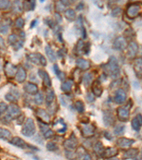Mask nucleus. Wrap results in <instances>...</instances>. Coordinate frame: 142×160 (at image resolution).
<instances>
[{
  "mask_svg": "<svg viewBox=\"0 0 142 160\" xmlns=\"http://www.w3.org/2000/svg\"><path fill=\"white\" fill-rule=\"evenodd\" d=\"M35 6H36V1H35V0H31V3H30L31 10H34L35 8Z\"/></svg>",
  "mask_w": 142,
  "mask_h": 160,
  "instance_id": "obj_56",
  "label": "nucleus"
},
{
  "mask_svg": "<svg viewBox=\"0 0 142 160\" xmlns=\"http://www.w3.org/2000/svg\"><path fill=\"white\" fill-rule=\"evenodd\" d=\"M24 25V20L22 19L21 17L17 18L15 21V27L17 29H21Z\"/></svg>",
  "mask_w": 142,
  "mask_h": 160,
  "instance_id": "obj_41",
  "label": "nucleus"
},
{
  "mask_svg": "<svg viewBox=\"0 0 142 160\" xmlns=\"http://www.w3.org/2000/svg\"><path fill=\"white\" fill-rule=\"evenodd\" d=\"M95 127L93 124H84L82 128V135L84 137H90L95 135Z\"/></svg>",
  "mask_w": 142,
  "mask_h": 160,
  "instance_id": "obj_8",
  "label": "nucleus"
},
{
  "mask_svg": "<svg viewBox=\"0 0 142 160\" xmlns=\"http://www.w3.org/2000/svg\"><path fill=\"white\" fill-rule=\"evenodd\" d=\"M134 73L138 78H142V58H136L134 61Z\"/></svg>",
  "mask_w": 142,
  "mask_h": 160,
  "instance_id": "obj_13",
  "label": "nucleus"
},
{
  "mask_svg": "<svg viewBox=\"0 0 142 160\" xmlns=\"http://www.w3.org/2000/svg\"><path fill=\"white\" fill-rule=\"evenodd\" d=\"M4 73L8 78H13L16 75L18 69L16 66L13 65L11 63H6L4 66Z\"/></svg>",
  "mask_w": 142,
  "mask_h": 160,
  "instance_id": "obj_6",
  "label": "nucleus"
},
{
  "mask_svg": "<svg viewBox=\"0 0 142 160\" xmlns=\"http://www.w3.org/2000/svg\"><path fill=\"white\" fill-rule=\"evenodd\" d=\"M20 115H21V110H20L19 107L16 104H11L8 107L7 115L4 117V119L9 122L13 119L18 118Z\"/></svg>",
  "mask_w": 142,
  "mask_h": 160,
  "instance_id": "obj_3",
  "label": "nucleus"
},
{
  "mask_svg": "<svg viewBox=\"0 0 142 160\" xmlns=\"http://www.w3.org/2000/svg\"><path fill=\"white\" fill-rule=\"evenodd\" d=\"M19 93L17 91H13L12 93H7V94L5 95V98L7 101L11 102H14L17 101L18 98H19Z\"/></svg>",
  "mask_w": 142,
  "mask_h": 160,
  "instance_id": "obj_26",
  "label": "nucleus"
},
{
  "mask_svg": "<svg viewBox=\"0 0 142 160\" xmlns=\"http://www.w3.org/2000/svg\"><path fill=\"white\" fill-rule=\"evenodd\" d=\"M43 137H45L46 139H49L53 137V135H54V132H53L52 130H51V129L49 128L47 130H46V131L43 132Z\"/></svg>",
  "mask_w": 142,
  "mask_h": 160,
  "instance_id": "obj_43",
  "label": "nucleus"
},
{
  "mask_svg": "<svg viewBox=\"0 0 142 160\" xmlns=\"http://www.w3.org/2000/svg\"><path fill=\"white\" fill-rule=\"evenodd\" d=\"M60 1H61L62 4H63L65 7L69 6V5L71 4V2H70V0H60Z\"/></svg>",
  "mask_w": 142,
  "mask_h": 160,
  "instance_id": "obj_55",
  "label": "nucleus"
},
{
  "mask_svg": "<svg viewBox=\"0 0 142 160\" xmlns=\"http://www.w3.org/2000/svg\"><path fill=\"white\" fill-rule=\"evenodd\" d=\"M87 100H88L89 102H93L95 100V98H94V95L90 94V93H88V95H87Z\"/></svg>",
  "mask_w": 142,
  "mask_h": 160,
  "instance_id": "obj_52",
  "label": "nucleus"
},
{
  "mask_svg": "<svg viewBox=\"0 0 142 160\" xmlns=\"http://www.w3.org/2000/svg\"><path fill=\"white\" fill-rule=\"evenodd\" d=\"M40 1H41V2H43V1H44V0H40Z\"/></svg>",
  "mask_w": 142,
  "mask_h": 160,
  "instance_id": "obj_60",
  "label": "nucleus"
},
{
  "mask_svg": "<svg viewBox=\"0 0 142 160\" xmlns=\"http://www.w3.org/2000/svg\"><path fill=\"white\" fill-rule=\"evenodd\" d=\"M53 71H54L55 73H56L58 78L60 79V80H64L65 78V74L63 72H62L61 71H60V69H58V66L57 64H54L53 66Z\"/></svg>",
  "mask_w": 142,
  "mask_h": 160,
  "instance_id": "obj_34",
  "label": "nucleus"
},
{
  "mask_svg": "<svg viewBox=\"0 0 142 160\" xmlns=\"http://www.w3.org/2000/svg\"><path fill=\"white\" fill-rule=\"evenodd\" d=\"M53 128L58 133H64L67 130V125L62 118H57L53 122Z\"/></svg>",
  "mask_w": 142,
  "mask_h": 160,
  "instance_id": "obj_7",
  "label": "nucleus"
},
{
  "mask_svg": "<svg viewBox=\"0 0 142 160\" xmlns=\"http://www.w3.org/2000/svg\"><path fill=\"white\" fill-rule=\"evenodd\" d=\"M47 64L46 60L45 57L43 56H42V55H40V65L43 66H46Z\"/></svg>",
  "mask_w": 142,
  "mask_h": 160,
  "instance_id": "obj_51",
  "label": "nucleus"
},
{
  "mask_svg": "<svg viewBox=\"0 0 142 160\" xmlns=\"http://www.w3.org/2000/svg\"><path fill=\"white\" fill-rule=\"evenodd\" d=\"M65 16L68 21H73L75 19L76 17V14H75V11L72 9H68V10L65 11Z\"/></svg>",
  "mask_w": 142,
  "mask_h": 160,
  "instance_id": "obj_32",
  "label": "nucleus"
},
{
  "mask_svg": "<svg viewBox=\"0 0 142 160\" xmlns=\"http://www.w3.org/2000/svg\"><path fill=\"white\" fill-rule=\"evenodd\" d=\"M124 126L122 125H117L114 128V134L117 135H121L124 132Z\"/></svg>",
  "mask_w": 142,
  "mask_h": 160,
  "instance_id": "obj_38",
  "label": "nucleus"
},
{
  "mask_svg": "<svg viewBox=\"0 0 142 160\" xmlns=\"http://www.w3.org/2000/svg\"><path fill=\"white\" fill-rule=\"evenodd\" d=\"M10 144H12L14 146L17 147L21 148V149H26V148H31L33 147L32 146L27 144L25 142V141L23 139L20 138L19 137H14L12 138V139L10 141Z\"/></svg>",
  "mask_w": 142,
  "mask_h": 160,
  "instance_id": "obj_9",
  "label": "nucleus"
},
{
  "mask_svg": "<svg viewBox=\"0 0 142 160\" xmlns=\"http://www.w3.org/2000/svg\"><path fill=\"white\" fill-rule=\"evenodd\" d=\"M23 44H24V39L19 40V41L16 42L15 45L13 46H14V50H16V51L19 50V49L23 46Z\"/></svg>",
  "mask_w": 142,
  "mask_h": 160,
  "instance_id": "obj_46",
  "label": "nucleus"
},
{
  "mask_svg": "<svg viewBox=\"0 0 142 160\" xmlns=\"http://www.w3.org/2000/svg\"><path fill=\"white\" fill-rule=\"evenodd\" d=\"M93 2L95 5H97V7H99V8H102L103 4L101 0H93Z\"/></svg>",
  "mask_w": 142,
  "mask_h": 160,
  "instance_id": "obj_50",
  "label": "nucleus"
},
{
  "mask_svg": "<svg viewBox=\"0 0 142 160\" xmlns=\"http://www.w3.org/2000/svg\"><path fill=\"white\" fill-rule=\"evenodd\" d=\"M26 78V72L24 68L20 67L19 69H18V71L16 75V81L21 83L25 81Z\"/></svg>",
  "mask_w": 142,
  "mask_h": 160,
  "instance_id": "obj_24",
  "label": "nucleus"
},
{
  "mask_svg": "<svg viewBox=\"0 0 142 160\" xmlns=\"http://www.w3.org/2000/svg\"><path fill=\"white\" fill-rule=\"evenodd\" d=\"M93 150L94 152H95L97 155L102 156L105 149L104 148V146H103L102 143L101 142H97L95 143V145H94Z\"/></svg>",
  "mask_w": 142,
  "mask_h": 160,
  "instance_id": "obj_29",
  "label": "nucleus"
},
{
  "mask_svg": "<svg viewBox=\"0 0 142 160\" xmlns=\"http://www.w3.org/2000/svg\"><path fill=\"white\" fill-rule=\"evenodd\" d=\"M84 159H85V160H87V159H92V157H90V154H86V155L84 157Z\"/></svg>",
  "mask_w": 142,
  "mask_h": 160,
  "instance_id": "obj_57",
  "label": "nucleus"
},
{
  "mask_svg": "<svg viewBox=\"0 0 142 160\" xmlns=\"http://www.w3.org/2000/svg\"><path fill=\"white\" fill-rule=\"evenodd\" d=\"M11 6V2L9 0H0V8L1 10H5Z\"/></svg>",
  "mask_w": 142,
  "mask_h": 160,
  "instance_id": "obj_39",
  "label": "nucleus"
},
{
  "mask_svg": "<svg viewBox=\"0 0 142 160\" xmlns=\"http://www.w3.org/2000/svg\"><path fill=\"white\" fill-rule=\"evenodd\" d=\"M75 108H76V110H77L78 113H82L85 111V105L82 101L77 100V102H75Z\"/></svg>",
  "mask_w": 142,
  "mask_h": 160,
  "instance_id": "obj_36",
  "label": "nucleus"
},
{
  "mask_svg": "<svg viewBox=\"0 0 142 160\" xmlns=\"http://www.w3.org/2000/svg\"><path fill=\"white\" fill-rule=\"evenodd\" d=\"M121 9L119 8V7H117V8L114 9L112 12V16L113 17H118L121 14Z\"/></svg>",
  "mask_w": 142,
  "mask_h": 160,
  "instance_id": "obj_45",
  "label": "nucleus"
},
{
  "mask_svg": "<svg viewBox=\"0 0 142 160\" xmlns=\"http://www.w3.org/2000/svg\"><path fill=\"white\" fill-rule=\"evenodd\" d=\"M46 148L49 151H56L58 150V146L56 143L53 142H49L46 145Z\"/></svg>",
  "mask_w": 142,
  "mask_h": 160,
  "instance_id": "obj_42",
  "label": "nucleus"
},
{
  "mask_svg": "<svg viewBox=\"0 0 142 160\" xmlns=\"http://www.w3.org/2000/svg\"><path fill=\"white\" fill-rule=\"evenodd\" d=\"M65 5L63 4H62L61 1H58V2L56 3V10L57 12H63V11H65Z\"/></svg>",
  "mask_w": 142,
  "mask_h": 160,
  "instance_id": "obj_44",
  "label": "nucleus"
},
{
  "mask_svg": "<svg viewBox=\"0 0 142 160\" xmlns=\"http://www.w3.org/2000/svg\"><path fill=\"white\" fill-rule=\"evenodd\" d=\"M127 99V94L125 91L121 88L118 89L115 93V97H114V100L116 103L121 104L125 102Z\"/></svg>",
  "mask_w": 142,
  "mask_h": 160,
  "instance_id": "obj_15",
  "label": "nucleus"
},
{
  "mask_svg": "<svg viewBox=\"0 0 142 160\" xmlns=\"http://www.w3.org/2000/svg\"><path fill=\"white\" fill-rule=\"evenodd\" d=\"M132 127L135 131H139L142 127V115L138 114L136 117L133 118L132 121Z\"/></svg>",
  "mask_w": 142,
  "mask_h": 160,
  "instance_id": "obj_18",
  "label": "nucleus"
},
{
  "mask_svg": "<svg viewBox=\"0 0 142 160\" xmlns=\"http://www.w3.org/2000/svg\"><path fill=\"white\" fill-rule=\"evenodd\" d=\"M114 49L118 51H123L128 46L127 40L122 36H119L115 39L114 42Z\"/></svg>",
  "mask_w": 142,
  "mask_h": 160,
  "instance_id": "obj_10",
  "label": "nucleus"
},
{
  "mask_svg": "<svg viewBox=\"0 0 142 160\" xmlns=\"http://www.w3.org/2000/svg\"><path fill=\"white\" fill-rule=\"evenodd\" d=\"M36 117L38 120L41 121V122L45 123V124H49L50 122V116L45 110L38 108L36 110Z\"/></svg>",
  "mask_w": 142,
  "mask_h": 160,
  "instance_id": "obj_11",
  "label": "nucleus"
},
{
  "mask_svg": "<svg viewBox=\"0 0 142 160\" xmlns=\"http://www.w3.org/2000/svg\"><path fill=\"white\" fill-rule=\"evenodd\" d=\"M135 142L134 139L125 138V137H120L117 139V145L121 148H129Z\"/></svg>",
  "mask_w": 142,
  "mask_h": 160,
  "instance_id": "obj_14",
  "label": "nucleus"
},
{
  "mask_svg": "<svg viewBox=\"0 0 142 160\" xmlns=\"http://www.w3.org/2000/svg\"><path fill=\"white\" fill-rule=\"evenodd\" d=\"M36 22H37V21H36V20H34V21H33L32 23H31V27H34L35 26V24H36Z\"/></svg>",
  "mask_w": 142,
  "mask_h": 160,
  "instance_id": "obj_59",
  "label": "nucleus"
},
{
  "mask_svg": "<svg viewBox=\"0 0 142 160\" xmlns=\"http://www.w3.org/2000/svg\"><path fill=\"white\" fill-rule=\"evenodd\" d=\"M40 53H31L29 54V60L34 64H40Z\"/></svg>",
  "mask_w": 142,
  "mask_h": 160,
  "instance_id": "obj_33",
  "label": "nucleus"
},
{
  "mask_svg": "<svg viewBox=\"0 0 142 160\" xmlns=\"http://www.w3.org/2000/svg\"><path fill=\"white\" fill-rule=\"evenodd\" d=\"M38 75H39L40 78L43 79V83L46 87L48 88L51 87V85H52V83H51V80L46 71L41 69L38 70Z\"/></svg>",
  "mask_w": 142,
  "mask_h": 160,
  "instance_id": "obj_16",
  "label": "nucleus"
},
{
  "mask_svg": "<svg viewBox=\"0 0 142 160\" xmlns=\"http://www.w3.org/2000/svg\"><path fill=\"white\" fill-rule=\"evenodd\" d=\"M45 51L46 53L48 58H49V60L52 63H54V62L56 61V55H55L54 51L52 50L51 47L50 46H46L45 48Z\"/></svg>",
  "mask_w": 142,
  "mask_h": 160,
  "instance_id": "obj_27",
  "label": "nucleus"
},
{
  "mask_svg": "<svg viewBox=\"0 0 142 160\" xmlns=\"http://www.w3.org/2000/svg\"><path fill=\"white\" fill-rule=\"evenodd\" d=\"M73 85V80H67V81L63 83V84L61 85V88H61L62 91L65 92V93H69V92L71 91Z\"/></svg>",
  "mask_w": 142,
  "mask_h": 160,
  "instance_id": "obj_31",
  "label": "nucleus"
},
{
  "mask_svg": "<svg viewBox=\"0 0 142 160\" xmlns=\"http://www.w3.org/2000/svg\"><path fill=\"white\" fill-rule=\"evenodd\" d=\"M142 14V3L131 4L127 9V15L129 19H134Z\"/></svg>",
  "mask_w": 142,
  "mask_h": 160,
  "instance_id": "obj_2",
  "label": "nucleus"
},
{
  "mask_svg": "<svg viewBox=\"0 0 142 160\" xmlns=\"http://www.w3.org/2000/svg\"><path fill=\"white\" fill-rule=\"evenodd\" d=\"M103 121L105 126L109 127L112 126L114 124L115 122V118H114L113 114L110 112H105L103 115Z\"/></svg>",
  "mask_w": 142,
  "mask_h": 160,
  "instance_id": "obj_17",
  "label": "nucleus"
},
{
  "mask_svg": "<svg viewBox=\"0 0 142 160\" xmlns=\"http://www.w3.org/2000/svg\"><path fill=\"white\" fill-rule=\"evenodd\" d=\"M104 71L106 74L109 75L112 78H116L119 76L120 69H119L118 60L115 57H110L108 63L104 66Z\"/></svg>",
  "mask_w": 142,
  "mask_h": 160,
  "instance_id": "obj_1",
  "label": "nucleus"
},
{
  "mask_svg": "<svg viewBox=\"0 0 142 160\" xmlns=\"http://www.w3.org/2000/svg\"><path fill=\"white\" fill-rule=\"evenodd\" d=\"M7 109H8L7 105L4 103V102H1V103H0V114H1V115L4 114V113Z\"/></svg>",
  "mask_w": 142,
  "mask_h": 160,
  "instance_id": "obj_47",
  "label": "nucleus"
},
{
  "mask_svg": "<svg viewBox=\"0 0 142 160\" xmlns=\"http://www.w3.org/2000/svg\"><path fill=\"white\" fill-rule=\"evenodd\" d=\"M118 1V0H110V4H114Z\"/></svg>",
  "mask_w": 142,
  "mask_h": 160,
  "instance_id": "obj_58",
  "label": "nucleus"
},
{
  "mask_svg": "<svg viewBox=\"0 0 142 160\" xmlns=\"http://www.w3.org/2000/svg\"><path fill=\"white\" fill-rule=\"evenodd\" d=\"M92 91H93V94L95 95L96 97H100L103 92V88L102 86H101L100 82L98 81V80H95L93 83Z\"/></svg>",
  "mask_w": 142,
  "mask_h": 160,
  "instance_id": "obj_21",
  "label": "nucleus"
},
{
  "mask_svg": "<svg viewBox=\"0 0 142 160\" xmlns=\"http://www.w3.org/2000/svg\"><path fill=\"white\" fill-rule=\"evenodd\" d=\"M26 93L30 95H36L38 93V86L32 83H26L24 86Z\"/></svg>",
  "mask_w": 142,
  "mask_h": 160,
  "instance_id": "obj_19",
  "label": "nucleus"
},
{
  "mask_svg": "<svg viewBox=\"0 0 142 160\" xmlns=\"http://www.w3.org/2000/svg\"><path fill=\"white\" fill-rule=\"evenodd\" d=\"M139 50L137 44L134 41H131L127 46V56L130 58H134L136 56Z\"/></svg>",
  "mask_w": 142,
  "mask_h": 160,
  "instance_id": "obj_12",
  "label": "nucleus"
},
{
  "mask_svg": "<svg viewBox=\"0 0 142 160\" xmlns=\"http://www.w3.org/2000/svg\"><path fill=\"white\" fill-rule=\"evenodd\" d=\"M76 65L79 69L83 70V71L88 70V69H90V62L85 59H83V58H79V59H77L76 60Z\"/></svg>",
  "mask_w": 142,
  "mask_h": 160,
  "instance_id": "obj_25",
  "label": "nucleus"
},
{
  "mask_svg": "<svg viewBox=\"0 0 142 160\" xmlns=\"http://www.w3.org/2000/svg\"><path fill=\"white\" fill-rule=\"evenodd\" d=\"M8 32V26L7 25H1V34H6Z\"/></svg>",
  "mask_w": 142,
  "mask_h": 160,
  "instance_id": "obj_49",
  "label": "nucleus"
},
{
  "mask_svg": "<svg viewBox=\"0 0 142 160\" xmlns=\"http://www.w3.org/2000/svg\"><path fill=\"white\" fill-rule=\"evenodd\" d=\"M35 132H36V126L34 120L33 119L29 118L21 129V133L26 137H30L34 135Z\"/></svg>",
  "mask_w": 142,
  "mask_h": 160,
  "instance_id": "obj_4",
  "label": "nucleus"
},
{
  "mask_svg": "<svg viewBox=\"0 0 142 160\" xmlns=\"http://www.w3.org/2000/svg\"><path fill=\"white\" fill-rule=\"evenodd\" d=\"M12 133L8 130L4 128H1L0 130V137L3 140H11L12 139Z\"/></svg>",
  "mask_w": 142,
  "mask_h": 160,
  "instance_id": "obj_28",
  "label": "nucleus"
},
{
  "mask_svg": "<svg viewBox=\"0 0 142 160\" xmlns=\"http://www.w3.org/2000/svg\"><path fill=\"white\" fill-rule=\"evenodd\" d=\"M104 137H105V138H106V139H109V140H111V139H112V135H110V132H104Z\"/></svg>",
  "mask_w": 142,
  "mask_h": 160,
  "instance_id": "obj_54",
  "label": "nucleus"
},
{
  "mask_svg": "<svg viewBox=\"0 0 142 160\" xmlns=\"http://www.w3.org/2000/svg\"><path fill=\"white\" fill-rule=\"evenodd\" d=\"M55 99V93L52 90H47L46 91V100L47 106H50L52 105L53 100Z\"/></svg>",
  "mask_w": 142,
  "mask_h": 160,
  "instance_id": "obj_30",
  "label": "nucleus"
},
{
  "mask_svg": "<svg viewBox=\"0 0 142 160\" xmlns=\"http://www.w3.org/2000/svg\"><path fill=\"white\" fill-rule=\"evenodd\" d=\"M93 80V75L91 73H86L83 76V83L85 86H88L91 84Z\"/></svg>",
  "mask_w": 142,
  "mask_h": 160,
  "instance_id": "obj_35",
  "label": "nucleus"
},
{
  "mask_svg": "<svg viewBox=\"0 0 142 160\" xmlns=\"http://www.w3.org/2000/svg\"><path fill=\"white\" fill-rule=\"evenodd\" d=\"M139 154V150L136 148H131L125 152L124 155V159H136Z\"/></svg>",
  "mask_w": 142,
  "mask_h": 160,
  "instance_id": "obj_23",
  "label": "nucleus"
},
{
  "mask_svg": "<svg viewBox=\"0 0 142 160\" xmlns=\"http://www.w3.org/2000/svg\"><path fill=\"white\" fill-rule=\"evenodd\" d=\"M35 103L38 105H42L43 102V95L41 93H38L37 94H36V96H35L34 98Z\"/></svg>",
  "mask_w": 142,
  "mask_h": 160,
  "instance_id": "obj_37",
  "label": "nucleus"
},
{
  "mask_svg": "<svg viewBox=\"0 0 142 160\" xmlns=\"http://www.w3.org/2000/svg\"><path fill=\"white\" fill-rule=\"evenodd\" d=\"M118 154V150L115 147H108L105 149L104 153L102 154V157L104 159H110L112 158Z\"/></svg>",
  "mask_w": 142,
  "mask_h": 160,
  "instance_id": "obj_22",
  "label": "nucleus"
},
{
  "mask_svg": "<svg viewBox=\"0 0 142 160\" xmlns=\"http://www.w3.org/2000/svg\"><path fill=\"white\" fill-rule=\"evenodd\" d=\"M118 119L122 122H126L129 118V106L119 107L117 110Z\"/></svg>",
  "mask_w": 142,
  "mask_h": 160,
  "instance_id": "obj_5",
  "label": "nucleus"
},
{
  "mask_svg": "<svg viewBox=\"0 0 142 160\" xmlns=\"http://www.w3.org/2000/svg\"><path fill=\"white\" fill-rule=\"evenodd\" d=\"M141 159H142V156H141Z\"/></svg>",
  "mask_w": 142,
  "mask_h": 160,
  "instance_id": "obj_61",
  "label": "nucleus"
},
{
  "mask_svg": "<svg viewBox=\"0 0 142 160\" xmlns=\"http://www.w3.org/2000/svg\"><path fill=\"white\" fill-rule=\"evenodd\" d=\"M55 16H56V20L58 22V23H60V22H61L62 21V18H61V16L60 15V14H58V12L56 13V14H55Z\"/></svg>",
  "mask_w": 142,
  "mask_h": 160,
  "instance_id": "obj_53",
  "label": "nucleus"
},
{
  "mask_svg": "<svg viewBox=\"0 0 142 160\" xmlns=\"http://www.w3.org/2000/svg\"><path fill=\"white\" fill-rule=\"evenodd\" d=\"M84 43L82 40H79V41L77 44V51H82V49L84 50Z\"/></svg>",
  "mask_w": 142,
  "mask_h": 160,
  "instance_id": "obj_48",
  "label": "nucleus"
},
{
  "mask_svg": "<svg viewBox=\"0 0 142 160\" xmlns=\"http://www.w3.org/2000/svg\"><path fill=\"white\" fill-rule=\"evenodd\" d=\"M77 144V139H75V137H72L70 139H66V140L64 142L63 145L65 148L67 149L68 150L73 151L76 148Z\"/></svg>",
  "mask_w": 142,
  "mask_h": 160,
  "instance_id": "obj_20",
  "label": "nucleus"
},
{
  "mask_svg": "<svg viewBox=\"0 0 142 160\" xmlns=\"http://www.w3.org/2000/svg\"><path fill=\"white\" fill-rule=\"evenodd\" d=\"M19 40H18V37L16 34H12L9 36L8 38V42L9 44H11V45L14 46L16 44V42H17Z\"/></svg>",
  "mask_w": 142,
  "mask_h": 160,
  "instance_id": "obj_40",
  "label": "nucleus"
}]
</instances>
